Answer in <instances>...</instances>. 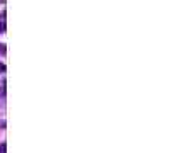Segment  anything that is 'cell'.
Instances as JSON below:
<instances>
[{
    "label": "cell",
    "mask_w": 175,
    "mask_h": 153,
    "mask_svg": "<svg viewBox=\"0 0 175 153\" xmlns=\"http://www.w3.org/2000/svg\"><path fill=\"white\" fill-rule=\"evenodd\" d=\"M5 150H7V145L5 143H0V153H5Z\"/></svg>",
    "instance_id": "cell-1"
}]
</instances>
